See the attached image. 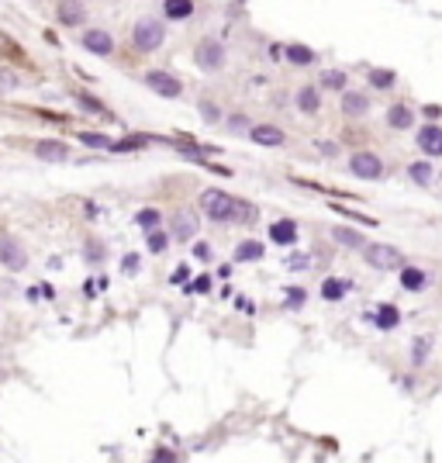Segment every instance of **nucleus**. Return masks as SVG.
Here are the masks:
<instances>
[{
  "mask_svg": "<svg viewBox=\"0 0 442 463\" xmlns=\"http://www.w3.org/2000/svg\"><path fill=\"white\" fill-rule=\"evenodd\" d=\"M200 207L211 221H232L235 211V197H229L225 190H204L200 194Z\"/></svg>",
  "mask_w": 442,
  "mask_h": 463,
  "instance_id": "obj_1",
  "label": "nucleus"
},
{
  "mask_svg": "<svg viewBox=\"0 0 442 463\" xmlns=\"http://www.w3.org/2000/svg\"><path fill=\"white\" fill-rule=\"evenodd\" d=\"M366 263L373 270H401L404 267V253L397 246H387V243H377V246H366Z\"/></svg>",
  "mask_w": 442,
  "mask_h": 463,
  "instance_id": "obj_2",
  "label": "nucleus"
},
{
  "mask_svg": "<svg viewBox=\"0 0 442 463\" xmlns=\"http://www.w3.org/2000/svg\"><path fill=\"white\" fill-rule=\"evenodd\" d=\"M131 39H135V45H138L142 52H152V49H159V45H162V39H166V28H162L159 21H152V18H142V21L135 25Z\"/></svg>",
  "mask_w": 442,
  "mask_h": 463,
  "instance_id": "obj_3",
  "label": "nucleus"
},
{
  "mask_svg": "<svg viewBox=\"0 0 442 463\" xmlns=\"http://www.w3.org/2000/svg\"><path fill=\"white\" fill-rule=\"evenodd\" d=\"M145 87H149L152 94H159V97H169V101L183 94L180 80H176L173 73H166V70H152V73H145Z\"/></svg>",
  "mask_w": 442,
  "mask_h": 463,
  "instance_id": "obj_4",
  "label": "nucleus"
},
{
  "mask_svg": "<svg viewBox=\"0 0 442 463\" xmlns=\"http://www.w3.org/2000/svg\"><path fill=\"white\" fill-rule=\"evenodd\" d=\"M193 59H197L200 70H221V63H225V49H221V42H214V39H204V42H197Z\"/></svg>",
  "mask_w": 442,
  "mask_h": 463,
  "instance_id": "obj_5",
  "label": "nucleus"
},
{
  "mask_svg": "<svg viewBox=\"0 0 442 463\" xmlns=\"http://www.w3.org/2000/svg\"><path fill=\"white\" fill-rule=\"evenodd\" d=\"M349 173L359 176V180H377V176L383 173V163H380L373 152H356V156L349 159Z\"/></svg>",
  "mask_w": 442,
  "mask_h": 463,
  "instance_id": "obj_6",
  "label": "nucleus"
},
{
  "mask_svg": "<svg viewBox=\"0 0 442 463\" xmlns=\"http://www.w3.org/2000/svg\"><path fill=\"white\" fill-rule=\"evenodd\" d=\"M0 263H4L8 270H25V267H28V256H25V249H21L14 239L0 236Z\"/></svg>",
  "mask_w": 442,
  "mask_h": 463,
  "instance_id": "obj_7",
  "label": "nucleus"
},
{
  "mask_svg": "<svg viewBox=\"0 0 442 463\" xmlns=\"http://www.w3.org/2000/svg\"><path fill=\"white\" fill-rule=\"evenodd\" d=\"M35 156L39 159H49V163H63V159H70V145L66 142H56V138H42L35 145Z\"/></svg>",
  "mask_w": 442,
  "mask_h": 463,
  "instance_id": "obj_8",
  "label": "nucleus"
},
{
  "mask_svg": "<svg viewBox=\"0 0 442 463\" xmlns=\"http://www.w3.org/2000/svg\"><path fill=\"white\" fill-rule=\"evenodd\" d=\"M193 236H197V218H193L190 211H176V214H173V239L187 243V239H193Z\"/></svg>",
  "mask_w": 442,
  "mask_h": 463,
  "instance_id": "obj_9",
  "label": "nucleus"
},
{
  "mask_svg": "<svg viewBox=\"0 0 442 463\" xmlns=\"http://www.w3.org/2000/svg\"><path fill=\"white\" fill-rule=\"evenodd\" d=\"M83 49L87 52H97V56H111L114 52V39L107 32H87L83 35Z\"/></svg>",
  "mask_w": 442,
  "mask_h": 463,
  "instance_id": "obj_10",
  "label": "nucleus"
},
{
  "mask_svg": "<svg viewBox=\"0 0 442 463\" xmlns=\"http://www.w3.org/2000/svg\"><path fill=\"white\" fill-rule=\"evenodd\" d=\"M418 149L428 152V156H442V128L425 125V128L418 132Z\"/></svg>",
  "mask_w": 442,
  "mask_h": 463,
  "instance_id": "obj_11",
  "label": "nucleus"
},
{
  "mask_svg": "<svg viewBox=\"0 0 442 463\" xmlns=\"http://www.w3.org/2000/svg\"><path fill=\"white\" fill-rule=\"evenodd\" d=\"M253 142H256V145H270V149H273V145H284V142H287V135H284L277 125H256V128H253Z\"/></svg>",
  "mask_w": 442,
  "mask_h": 463,
  "instance_id": "obj_12",
  "label": "nucleus"
},
{
  "mask_svg": "<svg viewBox=\"0 0 442 463\" xmlns=\"http://www.w3.org/2000/svg\"><path fill=\"white\" fill-rule=\"evenodd\" d=\"M270 239H273L277 246H294V243H297V225H294V221H277V225H270Z\"/></svg>",
  "mask_w": 442,
  "mask_h": 463,
  "instance_id": "obj_13",
  "label": "nucleus"
},
{
  "mask_svg": "<svg viewBox=\"0 0 442 463\" xmlns=\"http://www.w3.org/2000/svg\"><path fill=\"white\" fill-rule=\"evenodd\" d=\"M428 284V274L418 270V267H401V287L404 291H421Z\"/></svg>",
  "mask_w": 442,
  "mask_h": 463,
  "instance_id": "obj_14",
  "label": "nucleus"
},
{
  "mask_svg": "<svg viewBox=\"0 0 442 463\" xmlns=\"http://www.w3.org/2000/svg\"><path fill=\"white\" fill-rule=\"evenodd\" d=\"M284 52H287V63H294V66H311L315 63V52L308 45H301V42H291Z\"/></svg>",
  "mask_w": 442,
  "mask_h": 463,
  "instance_id": "obj_15",
  "label": "nucleus"
},
{
  "mask_svg": "<svg viewBox=\"0 0 442 463\" xmlns=\"http://www.w3.org/2000/svg\"><path fill=\"white\" fill-rule=\"evenodd\" d=\"M297 107H301L304 114H318V107H322L318 90H315V87H301V90H297Z\"/></svg>",
  "mask_w": 442,
  "mask_h": 463,
  "instance_id": "obj_16",
  "label": "nucleus"
},
{
  "mask_svg": "<svg viewBox=\"0 0 442 463\" xmlns=\"http://www.w3.org/2000/svg\"><path fill=\"white\" fill-rule=\"evenodd\" d=\"M87 18V11L76 4V0H63V4H59V21L63 25H80Z\"/></svg>",
  "mask_w": 442,
  "mask_h": 463,
  "instance_id": "obj_17",
  "label": "nucleus"
},
{
  "mask_svg": "<svg viewBox=\"0 0 442 463\" xmlns=\"http://www.w3.org/2000/svg\"><path fill=\"white\" fill-rule=\"evenodd\" d=\"M166 18H173V21H183V18H190L193 14V0H166Z\"/></svg>",
  "mask_w": 442,
  "mask_h": 463,
  "instance_id": "obj_18",
  "label": "nucleus"
},
{
  "mask_svg": "<svg viewBox=\"0 0 442 463\" xmlns=\"http://www.w3.org/2000/svg\"><path fill=\"white\" fill-rule=\"evenodd\" d=\"M366 107H370V101H366L363 94L346 90V97H342V111H346V114H366Z\"/></svg>",
  "mask_w": 442,
  "mask_h": 463,
  "instance_id": "obj_19",
  "label": "nucleus"
},
{
  "mask_svg": "<svg viewBox=\"0 0 442 463\" xmlns=\"http://www.w3.org/2000/svg\"><path fill=\"white\" fill-rule=\"evenodd\" d=\"M411 118H414V114H411L404 104H394V107L387 111V125H390V128H408Z\"/></svg>",
  "mask_w": 442,
  "mask_h": 463,
  "instance_id": "obj_20",
  "label": "nucleus"
},
{
  "mask_svg": "<svg viewBox=\"0 0 442 463\" xmlns=\"http://www.w3.org/2000/svg\"><path fill=\"white\" fill-rule=\"evenodd\" d=\"M346 291H349V284L339 280V277H332V280L322 284V298H325V301H339V298H346Z\"/></svg>",
  "mask_w": 442,
  "mask_h": 463,
  "instance_id": "obj_21",
  "label": "nucleus"
},
{
  "mask_svg": "<svg viewBox=\"0 0 442 463\" xmlns=\"http://www.w3.org/2000/svg\"><path fill=\"white\" fill-rule=\"evenodd\" d=\"M397 322H401V315H397V308H394V305H380V308H377V329H383V332H387V329H394Z\"/></svg>",
  "mask_w": 442,
  "mask_h": 463,
  "instance_id": "obj_22",
  "label": "nucleus"
},
{
  "mask_svg": "<svg viewBox=\"0 0 442 463\" xmlns=\"http://www.w3.org/2000/svg\"><path fill=\"white\" fill-rule=\"evenodd\" d=\"M318 87H328V90H346V73L342 70H325L318 76Z\"/></svg>",
  "mask_w": 442,
  "mask_h": 463,
  "instance_id": "obj_23",
  "label": "nucleus"
},
{
  "mask_svg": "<svg viewBox=\"0 0 442 463\" xmlns=\"http://www.w3.org/2000/svg\"><path fill=\"white\" fill-rule=\"evenodd\" d=\"M235 260L239 263H253V260H263V243H242L235 249Z\"/></svg>",
  "mask_w": 442,
  "mask_h": 463,
  "instance_id": "obj_24",
  "label": "nucleus"
},
{
  "mask_svg": "<svg viewBox=\"0 0 442 463\" xmlns=\"http://www.w3.org/2000/svg\"><path fill=\"white\" fill-rule=\"evenodd\" d=\"M370 83H373L377 90H390V87H394V73H390V70H370Z\"/></svg>",
  "mask_w": 442,
  "mask_h": 463,
  "instance_id": "obj_25",
  "label": "nucleus"
},
{
  "mask_svg": "<svg viewBox=\"0 0 442 463\" xmlns=\"http://www.w3.org/2000/svg\"><path fill=\"white\" fill-rule=\"evenodd\" d=\"M256 218V207L253 204H242V200H235V211H232V221L235 225H249Z\"/></svg>",
  "mask_w": 442,
  "mask_h": 463,
  "instance_id": "obj_26",
  "label": "nucleus"
},
{
  "mask_svg": "<svg viewBox=\"0 0 442 463\" xmlns=\"http://www.w3.org/2000/svg\"><path fill=\"white\" fill-rule=\"evenodd\" d=\"M335 243H342V246H363V236H359V232H352V228H335Z\"/></svg>",
  "mask_w": 442,
  "mask_h": 463,
  "instance_id": "obj_27",
  "label": "nucleus"
},
{
  "mask_svg": "<svg viewBox=\"0 0 442 463\" xmlns=\"http://www.w3.org/2000/svg\"><path fill=\"white\" fill-rule=\"evenodd\" d=\"M432 176H435V173H432L428 163H414V166H411V180H414V183H432Z\"/></svg>",
  "mask_w": 442,
  "mask_h": 463,
  "instance_id": "obj_28",
  "label": "nucleus"
},
{
  "mask_svg": "<svg viewBox=\"0 0 442 463\" xmlns=\"http://www.w3.org/2000/svg\"><path fill=\"white\" fill-rule=\"evenodd\" d=\"M332 211H339V214H346L349 221H359V225H377L373 218H366V214H359V211H352V207H346V204H332Z\"/></svg>",
  "mask_w": 442,
  "mask_h": 463,
  "instance_id": "obj_29",
  "label": "nucleus"
},
{
  "mask_svg": "<svg viewBox=\"0 0 442 463\" xmlns=\"http://www.w3.org/2000/svg\"><path fill=\"white\" fill-rule=\"evenodd\" d=\"M135 221H138L142 228H149V232H152V228L159 225V211H156V207H145V211H138V214H135Z\"/></svg>",
  "mask_w": 442,
  "mask_h": 463,
  "instance_id": "obj_30",
  "label": "nucleus"
},
{
  "mask_svg": "<svg viewBox=\"0 0 442 463\" xmlns=\"http://www.w3.org/2000/svg\"><path fill=\"white\" fill-rule=\"evenodd\" d=\"M166 249V232H149V253H162Z\"/></svg>",
  "mask_w": 442,
  "mask_h": 463,
  "instance_id": "obj_31",
  "label": "nucleus"
},
{
  "mask_svg": "<svg viewBox=\"0 0 442 463\" xmlns=\"http://www.w3.org/2000/svg\"><path fill=\"white\" fill-rule=\"evenodd\" d=\"M145 142H149V138L135 135V138H125V142H114L111 149H114V152H125V149H138V145H145Z\"/></svg>",
  "mask_w": 442,
  "mask_h": 463,
  "instance_id": "obj_32",
  "label": "nucleus"
},
{
  "mask_svg": "<svg viewBox=\"0 0 442 463\" xmlns=\"http://www.w3.org/2000/svg\"><path fill=\"white\" fill-rule=\"evenodd\" d=\"M80 142H87V145H97V149H111V142H107L104 135H80Z\"/></svg>",
  "mask_w": 442,
  "mask_h": 463,
  "instance_id": "obj_33",
  "label": "nucleus"
},
{
  "mask_svg": "<svg viewBox=\"0 0 442 463\" xmlns=\"http://www.w3.org/2000/svg\"><path fill=\"white\" fill-rule=\"evenodd\" d=\"M200 114H204V121H218V107L214 104H200Z\"/></svg>",
  "mask_w": 442,
  "mask_h": 463,
  "instance_id": "obj_34",
  "label": "nucleus"
},
{
  "mask_svg": "<svg viewBox=\"0 0 442 463\" xmlns=\"http://www.w3.org/2000/svg\"><path fill=\"white\" fill-rule=\"evenodd\" d=\"M193 256H197V260H211V246H207V243H197V246H193Z\"/></svg>",
  "mask_w": 442,
  "mask_h": 463,
  "instance_id": "obj_35",
  "label": "nucleus"
},
{
  "mask_svg": "<svg viewBox=\"0 0 442 463\" xmlns=\"http://www.w3.org/2000/svg\"><path fill=\"white\" fill-rule=\"evenodd\" d=\"M425 349H428V342H425V339H418V346H414V363H421Z\"/></svg>",
  "mask_w": 442,
  "mask_h": 463,
  "instance_id": "obj_36",
  "label": "nucleus"
},
{
  "mask_svg": "<svg viewBox=\"0 0 442 463\" xmlns=\"http://www.w3.org/2000/svg\"><path fill=\"white\" fill-rule=\"evenodd\" d=\"M193 291H211V277H197V284H193Z\"/></svg>",
  "mask_w": 442,
  "mask_h": 463,
  "instance_id": "obj_37",
  "label": "nucleus"
},
{
  "mask_svg": "<svg viewBox=\"0 0 442 463\" xmlns=\"http://www.w3.org/2000/svg\"><path fill=\"white\" fill-rule=\"evenodd\" d=\"M287 301H291V305H301V301H304V291H291Z\"/></svg>",
  "mask_w": 442,
  "mask_h": 463,
  "instance_id": "obj_38",
  "label": "nucleus"
},
{
  "mask_svg": "<svg viewBox=\"0 0 442 463\" xmlns=\"http://www.w3.org/2000/svg\"><path fill=\"white\" fill-rule=\"evenodd\" d=\"M183 280H187V267H180V270L173 274V284H183Z\"/></svg>",
  "mask_w": 442,
  "mask_h": 463,
  "instance_id": "obj_39",
  "label": "nucleus"
}]
</instances>
